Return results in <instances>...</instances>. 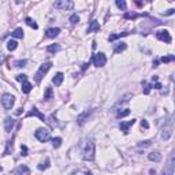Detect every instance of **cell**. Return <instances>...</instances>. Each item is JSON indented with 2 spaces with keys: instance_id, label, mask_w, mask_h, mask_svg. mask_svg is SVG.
I'll use <instances>...</instances> for the list:
<instances>
[{
  "instance_id": "obj_1",
  "label": "cell",
  "mask_w": 175,
  "mask_h": 175,
  "mask_svg": "<svg viewBox=\"0 0 175 175\" xmlns=\"http://www.w3.org/2000/svg\"><path fill=\"white\" fill-rule=\"evenodd\" d=\"M95 153H96V145L93 138L85 140L82 145V159L86 160V162H92V160H95Z\"/></svg>"
},
{
  "instance_id": "obj_2",
  "label": "cell",
  "mask_w": 175,
  "mask_h": 175,
  "mask_svg": "<svg viewBox=\"0 0 175 175\" xmlns=\"http://www.w3.org/2000/svg\"><path fill=\"white\" fill-rule=\"evenodd\" d=\"M51 67H52L51 62H47V63H44V64L40 66L39 71H37L36 75H34V81H36V82H41V80L44 78V75H45V74L51 70Z\"/></svg>"
},
{
  "instance_id": "obj_3",
  "label": "cell",
  "mask_w": 175,
  "mask_h": 175,
  "mask_svg": "<svg viewBox=\"0 0 175 175\" xmlns=\"http://www.w3.org/2000/svg\"><path fill=\"white\" fill-rule=\"evenodd\" d=\"M34 137L40 141V142H47V141L51 138V133H49V130L48 129H43L41 127V129H37L34 131Z\"/></svg>"
},
{
  "instance_id": "obj_4",
  "label": "cell",
  "mask_w": 175,
  "mask_h": 175,
  "mask_svg": "<svg viewBox=\"0 0 175 175\" xmlns=\"http://www.w3.org/2000/svg\"><path fill=\"white\" fill-rule=\"evenodd\" d=\"M172 136V118L168 119V122L164 125V127L162 129V138L164 141H168Z\"/></svg>"
},
{
  "instance_id": "obj_5",
  "label": "cell",
  "mask_w": 175,
  "mask_h": 175,
  "mask_svg": "<svg viewBox=\"0 0 175 175\" xmlns=\"http://www.w3.org/2000/svg\"><path fill=\"white\" fill-rule=\"evenodd\" d=\"M14 103H15V97H14L13 95H10V93H4V95L2 96V104H3V107H4L6 110L13 108Z\"/></svg>"
},
{
  "instance_id": "obj_6",
  "label": "cell",
  "mask_w": 175,
  "mask_h": 175,
  "mask_svg": "<svg viewBox=\"0 0 175 175\" xmlns=\"http://www.w3.org/2000/svg\"><path fill=\"white\" fill-rule=\"evenodd\" d=\"M54 7L58 10H71L74 7V3L71 0H56L54 3Z\"/></svg>"
},
{
  "instance_id": "obj_7",
  "label": "cell",
  "mask_w": 175,
  "mask_h": 175,
  "mask_svg": "<svg viewBox=\"0 0 175 175\" xmlns=\"http://www.w3.org/2000/svg\"><path fill=\"white\" fill-rule=\"evenodd\" d=\"M174 168H175V163H174V152L170 155L168 162L164 166V170H163V175H174Z\"/></svg>"
},
{
  "instance_id": "obj_8",
  "label": "cell",
  "mask_w": 175,
  "mask_h": 175,
  "mask_svg": "<svg viewBox=\"0 0 175 175\" xmlns=\"http://www.w3.org/2000/svg\"><path fill=\"white\" fill-rule=\"evenodd\" d=\"M93 63H95L96 67H104L107 63V56L103 54V52H99V54H96L95 56H93Z\"/></svg>"
},
{
  "instance_id": "obj_9",
  "label": "cell",
  "mask_w": 175,
  "mask_h": 175,
  "mask_svg": "<svg viewBox=\"0 0 175 175\" xmlns=\"http://www.w3.org/2000/svg\"><path fill=\"white\" fill-rule=\"evenodd\" d=\"M156 37H157V40H160V41H164L167 44H170L171 41H172V39H171L168 30H159L157 33H156Z\"/></svg>"
},
{
  "instance_id": "obj_10",
  "label": "cell",
  "mask_w": 175,
  "mask_h": 175,
  "mask_svg": "<svg viewBox=\"0 0 175 175\" xmlns=\"http://www.w3.org/2000/svg\"><path fill=\"white\" fill-rule=\"evenodd\" d=\"M131 97H133V95H130V93H127V95H125L123 97H122V100H119V101L114 106L112 111H114V112H116V111L119 110V107H122V106H125V104H127V103L130 101V99H131Z\"/></svg>"
},
{
  "instance_id": "obj_11",
  "label": "cell",
  "mask_w": 175,
  "mask_h": 175,
  "mask_svg": "<svg viewBox=\"0 0 175 175\" xmlns=\"http://www.w3.org/2000/svg\"><path fill=\"white\" fill-rule=\"evenodd\" d=\"M90 114H92L90 110H89V111H84L82 114H80V115H78V118H77V123L80 125V126L85 125V122L88 121V118L90 116Z\"/></svg>"
},
{
  "instance_id": "obj_12",
  "label": "cell",
  "mask_w": 175,
  "mask_h": 175,
  "mask_svg": "<svg viewBox=\"0 0 175 175\" xmlns=\"http://www.w3.org/2000/svg\"><path fill=\"white\" fill-rule=\"evenodd\" d=\"M26 116H28V118H30V116H37V118L40 119V121L45 122V116H44V114H41V112H40V111L37 110L36 107H34V108H33L32 111H29V112L26 114Z\"/></svg>"
},
{
  "instance_id": "obj_13",
  "label": "cell",
  "mask_w": 175,
  "mask_h": 175,
  "mask_svg": "<svg viewBox=\"0 0 175 175\" xmlns=\"http://www.w3.org/2000/svg\"><path fill=\"white\" fill-rule=\"evenodd\" d=\"M59 33H60V29L59 28H49V29H47L45 36L48 37V39H55Z\"/></svg>"
},
{
  "instance_id": "obj_14",
  "label": "cell",
  "mask_w": 175,
  "mask_h": 175,
  "mask_svg": "<svg viewBox=\"0 0 175 175\" xmlns=\"http://www.w3.org/2000/svg\"><path fill=\"white\" fill-rule=\"evenodd\" d=\"M14 125H15V121H14L13 118H6V121H4V130L7 133L13 131Z\"/></svg>"
},
{
  "instance_id": "obj_15",
  "label": "cell",
  "mask_w": 175,
  "mask_h": 175,
  "mask_svg": "<svg viewBox=\"0 0 175 175\" xmlns=\"http://www.w3.org/2000/svg\"><path fill=\"white\" fill-rule=\"evenodd\" d=\"M99 30H100V23L97 21H92L86 29V33H93V32H99Z\"/></svg>"
},
{
  "instance_id": "obj_16",
  "label": "cell",
  "mask_w": 175,
  "mask_h": 175,
  "mask_svg": "<svg viewBox=\"0 0 175 175\" xmlns=\"http://www.w3.org/2000/svg\"><path fill=\"white\" fill-rule=\"evenodd\" d=\"M136 123V119H131V121H129V122H121V125H119V127H121L122 131H125V133H127V130L129 127H131V126Z\"/></svg>"
},
{
  "instance_id": "obj_17",
  "label": "cell",
  "mask_w": 175,
  "mask_h": 175,
  "mask_svg": "<svg viewBox=\"0 0 175 175\" xmlns=\"http://www.w3.org/2000/svg\"><path fill=\"white\" fill-rule=\"evenodd\" d=\"M63 78H64V75H63V73H58V74H55V77L52 78V84H54L55 86H60L62 82H63Z\"/></svg>"
},
{
  "instance_id": "obj_18",
  "label": "cell",
  "mask_w": 175,
  "mask_h": 175,
  "mask_svg": "<svg viewBox=\"0 0 175 175\" xmlns=\"http://www.w3.org/2000/svg\"><path fill=\"white\" fill-rule=\"evenodd\" d=\"M148 159H149L151 162L159 163L160 160H162V153H160V152H151V153L148 155Z\"/></svg>"
},
{
  "instance_id": "obj_19",
  "label": "cell",
  "mask_w": 175,
  "mask_h": 175,
  "mask_svg": "<svg viewBox=\"0 0 175 175\" xmlns=\"http://www.w3.org/2000/svg\"><path fill=\"white\" fill-rule=\"evenodd\" d=\"M29 172H30V170L28 168V167L26 166H19L18 167V168L15 170V175H23V174H26V175H29Z\"/></svg>"
},
{
  "instance_id": "obj_20",
  "label": "cell",
  "mask_w": 175,
  "mask_h": 175,
  "mask_svg": "<svg viewBox=\"0 0 175 175\" xmlns=\"http://www.w3.org/2000/svg\"><path fill=\"white\" fill-rule=\"evenodd\" d=\"M59 51H60V45L59 44H51V45L47 47V52H49V54H56Z\"/></svg>"
},
{
  "instance_id": "obj_21",
  "label": "cell",
  "mask_w": 175,
  "mask_h": 175,
  "mask_svg": "<svg viewBox=\"0 0 175 175\" xmlns=\"http://www.w3.org/2000/svg\"><path fill=\"white\" fill-rule=\"evenodd\" d=\"M30 90H32V84L29 82V81H25V82H22V92H23L25 95L30 93Z\"/></svg>"
},
{
  "instance_id": "obj_22",
  "label": "cell",
  "mask_w": 175,
  "mask_h": 175,
  "mask_svg": "<svg viewBox=\"0 0 175 175\" xmlns=\"http://www.w3.org/2000/svg\"><path fill=\"white\" fill-rule=\"evenodd\" d=\"M51 99H54V90H52V88H47L45 93H44V100H45V101H49Z\"/></svg>"
},
{
  "instance_id": "obj_23",
  "label": "cell",
  "mask_w": 175,
  "mask_h": 175,
  "mask_svg": "<svg viewBox=\"0 0 175 175\" xmlns=\"http://www.w3.org/2000/svg\"><path fill=\"white\" fill-rule=\"evenodd\" d=\"M11 36L15 37V39H23V30H22L21 28H17L15 30L11 33Z\"/></svg>"
},
{
  "instance_id": "obj_24",
  "label": "cell",
  "mask_w": 175,
  "mask_h": 175,
  "mask_svg": "<svg viewBox=\"0 0 175 175\" xmlns=\"http://www.w3.org/2000/svg\"><path fill=\"white\" fill-rule=\"evenodd\" d=\"M18 47V43L15 41V40H10L8 43H7V49L8 51H15Z\"/></svg>"
},
{
  "instance_id": "obj_25",
  "label": "cell",
  "mask_w": 175,
  "mask_h": 175,
  "mask_svg": "<svg viewBox=\"0 0 175 175\" xmlns=\"http://www.w3.org/2000/svg\"><path fill=\"white\" fill-rule=\"evenodd\" d=\"M126 48H127V45H126V43H121L119 45H116L115 47V49H114V52L115 54H121V52H123Z\"/></svg>"
},
{
  "instance_id": "obj_26",
  "label": "cell",
  "mask_w": 175,
  "mask_h": 175,
  "mask_svg": "<svg viewBox=\"0 0 175 175\" xmlns=\"http://www.w3.org/2000/svg\"><path fill=\"white\" fill-rule=\"evenodd\" d=\"M25 22H26V23H28L29 26H30V28H33V29H39V25H37L36 22L32 19V18H29V17L25 18Z\"/></svg>"
},
{
  "instance_id": "obj_27",
  "label": "cell",
  "mask_w": 175,
  "mask_h": 175,
  "mask_svg": "<svg viewBox=\"0 0 175 175\" xmlns=\"http://www.w3.org/2000/svg\"><path fill=\"white\" fill-rule=\"evenodd\" d=\"M152 145V141L151 140H145V141H141V142L137 144V147L138 148H148Z\"/></svg>"
},
{
  "instance_id": "obj_28",
  "label": "cell",
  "mask_w": 175,
  "mask_h": 175,
  "mask_svg": "<svg viewBox=\"0 0 175 175\" xmlns=\"http://www.w3.org/2000/svg\"><path fill=\"white\" fill-rule=\"evenodd\" d=\"M125 36H129V32H125V33H119V34H111L110 36V41H114V40L119 39V37H125Z\"/></svg>"
},
{
  "instance_id": "obj_29",
  "label": "cell",
  "mask_w": 175,
  "mask_h": 175,
  "mask_svg": "<svg viewBox=\"0 0 175 175\" xmlns=\"http://www.w3.org/2000/svg\"><path fill=\"white\" fill-rule=\"evenodd\" d=\"M62 145V138L60 137H55V138H52V147L54 148H59Z\"/></svg>"
},
{
  "instance_id": "obj_30",
  "label": "cell",
  "mask_w": 175,
  "mask_h": 175,
  "mask_svg": "<svg viewBox=\"0 0 175 175\" xmlns=\"http://www.w3.org/2000/svg\"><path fill=\"white\" fill-rule=\"evenodd\" d=\"M126 19H136V18H138L141 17L140 14H134V13H125V15H123Z\"/></svg>"
},
{
  "instance_id": "obj_31",
  "label": "cell",
  "mask_w": 175,
  "mask_h": 175,
  "mask_svg": "<svg viewBox=\"0 0 175 175\" xmlns=\"http://www.w3.org/2000/svg\"><path fill=\"white\" fill-rule=\"evenodd\" d=\"M142 86H144V93L145 95H148L149 90H151V88H153V85H149L147 81H142Z\"/></svg>"
},
{
  "instance_id": "obj_32",
  "label": "cell",
  "mask_w": 175,
  "mask_h": 175,
  "mask_svg": "<svg viewBox=\"0 0 175 175\" xmlns=\"http://www.w3.org/2000/svg\"><path fill=\"white\" fill-rule=\"evenodd\" d=\"M116 7L125 11L126 8H127V4H126V2H123V0H116Z\"/></svg>"
},
{
  "instance_id": "obj_33",
  "label": "cell",
  "mask_w": 175,
  "mask_h": 175,
  "mask_svg": "<svg viewBox=\"0 0 175 175\" xmlns=\"http://www.w3.org/2000/svg\"><path fill=\"white\" fill-rule=\"evenodd\" d=\"M11 151H13V141H7V147H6L4 155H10Z\"/></svg>"
},
{
  "instance_id": "obj_34",
  "label": "cell",
  "mask_w": 175,
  "mask_h": 175,
  "mask_svg": "<svg viewBox=\"0 0 175 175\" xmlns=\"http://www.w3.org/2000/svg\"><path fill=\"white\" fill-rule=\"evenodd\" d=\"M48 167H49V159H45V164L41 163V164H39V170L43 171V170H47Z\"/></svg>"
},
{
  "instance_id": "obj_35",
  "label": "cell",
  "mask_w": 175,
  "mask_h": 175,
  "mask_svg": "<svg viewBox=\"0 0 175 175\" xmlns=\"http://www.w3.org/2000/svg\"><path fill=\"white\" fill-rule=\"evenodd\" d=\"M26 63H28V60H26V59H22V60H17L15 63H14V66L19 67V69H21V67H25Z\"/></svg>"
},
{
  "instance_id": "obj_36",
  "label": "cell",
  "mask_w": 175,
  "mask_h": 175,
  "mask_svg": "<svg viewBox=\"0 0 175 175\" xmlns=\"http://www.w3.org/2000/svg\"><path fill=\"white\" fill-rule=\"evenodd\" d=\"M129 114H130V110L125 108V111H119L118 112V118H125V116H127Z\"/></svg>"
},
{
  "instance_id": "obj_37",
  "label": "cell",
  "mask_w": 175,
  "mask_h": 175,
  "mask_svg": "<svg viewBox=\"0 0 175 175\" xmlns=\"http://www.w3.org/2000/svg\"><path fill=\"white\" fill-rule=\"evenodd\" d=\"M70 22H71L73 25H77L78 22H80V17H78L77 14H73V15L70 17Z\"/></svg>"
},
{
  "instance_id": "obj_38",
  "label": "cell",
  "mask_w": 175,
  "mask_h": 175,
  "mask_svg": "<svg viewBox=\"0 0 175 175\" xmlns=\"http://www.w3.org/2000/svg\"><path fill=\"white\" fill-rule=\"evenodd\" d=\"M174 55H168V56H163L162 59H160V60H162L163 63H168V62H172L174 60Z\"/></svg>"
},
{
  "instance_id": "obj_39",
  "label": "cell",
  "mask_w": 175,
  "mask_h": 175,
  "mask_svg": "<svg viewBox=\"0 0 175 175\" xmlns=\"http://www.w3.org/2000/svg\"><path fill=\"white\" fill-rule=\"evenodd\" d=\"M17 81L18 82H25V81H28V75H25V74H19V75H17Z\"/></svg>"
},
{
  "instance_id": "obj_40",
  "label": "cell",
  "mask_w": 175,
  "mask_h": 175,
  "mask_svg": "<svg viewBox=\"0 0 175 175\" xmlns=\"http://www.w3.org/2000/svg\"><path fill=\"white\" fill-rule=\"evenodd\" d=\"M21 152H22V156H26V155H28V148H26V145H22V147H21Z\"/></svg>"
},
{
  "instance_id": "obj_41",
  "label": "cell",
  "mask_w": 175,
  "mask_h": 175,
  "mask_svg": "<svg viewBox=\"0 0 175 175\" xmlns=\"http://www.w3.org/2000/svg\"><path fill=\"white\" fill-rule=\"evenodd\" d=\"M141 127L148 129V127H149V125H148V122H147V121H141Z\"/></svg>"
},
{
  "instance_id": "obj_42",
  "label": "cell",
  "mask_w": 175,
  "mask_h": 175,
  "mask_svg": "<svg viewBox=\"0 0 175 175\" xmlns=\"http://www.w3.org/2000/svg\"><path fill=\"white\" fill-rule=\"evenodd\" d=\"M174 13H175V10L174 8H170L168 11H166V13H164V15H172Z\"/></svg>"
},
{
  "instance_id": "obj_43",
  "label": "cell",
  "mask_w": 175,
  "mask_h": 175,
  "mask_svg": "<svg viewBox=\"0 0 175 175\" xmlns=\"http://www.w3.org/2000/svg\"><path fill=\"white\" fill-rule=\"evenodd\" d=\"M155 89H162V84H159V82H156L155 84V86H153Z\"/></svg>"
},
{
  "instance_id": "obj_44",
  "label": "cell",
  "mask_w": 175,
  "mask_h": 175,
  "mask_svg": "<svg viewBox=\"0 0 175 175\" xmlns=\"http://www.w3.org/2000/svg\"><path fill=\"white\" fill-rule=\"evenodd\" d=\"M136 4L138 6V7H142V6H144V3H141V2H136Z\"/></svg>"
}]
</instances>
